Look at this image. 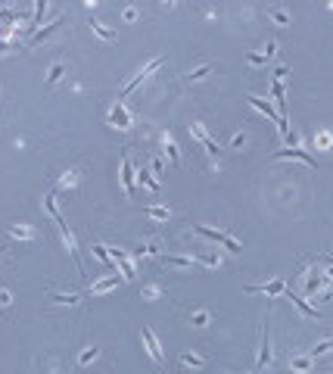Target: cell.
I'll return each mask as SVG.
<instances>
[{"label": "cell", "mask_w": 333, "mask_h": 374, "mask_svg": "<svg viewBox=\"0 0 333 374\" xmlns=\"http://www.w3.org/2000/svg\"><path fill=\"white\" fill-rule=\"evenodd\" d=\"M109 122H113L116 128H131V116H128V110H125L122 103L113 106V113H109Z\"/></svg>", "instance_id": "cell-9"}, {"label": "cell", "mask_w": 333, "mask_h": 374, "mask_svg": "<svg viewBox=\"0 0 333 374\" xmlns=\"http://www.w3.org/2000/svg\"><path fill=\"white\" fill-rule=\"evenodd\" d=\"M90 249H94V256H97V259L106 265V269H113V265H116V262H113V256H109V246H103V243H94Z\"/></svg>", "instance_id": "cell-15"}, {"label": "cell", "mask_w": 333, "mask_h": 374, "mask_svg": "<svg viewBox=\"0 0 333 374\" xmlns=\"http://www.w3.org/2000/svg\"><path fill=\"white\" fill-rule=\"evenodd\" d=\"M209 72H212V63H209V66H202V69H196V72H190V78H193V81H199V78H206Z\"/></svg>", "instance_id": "cell-27"}, {"label": "cell", "mask_w": 333, "mask_h": 374, "mask_svg": "<svg viewBox=\"0 0 333 374\" xmlns=\"http://www.w3.org/2000/svg\"><path fill=\"white\" fill-rule=\"evenodd\" d=\"M274 159H302V163H308V166H318V159H314L311 153H305V150H299V147L277 150V153H274Z\"/></svg>", "instance_id": "cell-4"}, {"label": "cell", "mask_w": 333, "mask_h": 374, "mask_svg": "<svg viewBox=\"0 0 333 374\" xmlns=\"http://www.w3.org/2000/svg\"><path fill=\"white\" fill-rule=\"evenodd\" d=\"M13 237H31V231H25V228H13Z\"/></svg>", "instance_id": "cell-32"}, {"label": "cell", "mask_w": 333, "mask_h": 374, "mask_svg": "<svg viewBox=\"0 0 333 374\" xmlns=\"http://www.w3.org/2000/svg\"><path fill=\"white\" fill-rule=\"evenodd\" d=\"M146 216L156 219V222H169L172 212H169V209H162V206H146Z\"/></svg>", "instance_id": "cell-20"}, {"label": "cell", "mask_w": 333, "mask_h": 374, "mask_svg": "<svg viewBox=\"0 0 333 374\" xmlns=\"http://www.w3.org/2000/svg\"><path fill=\"white\" fill-rule=\"evenodd\" d=\"M165 153H169V159H172L175 166H181V153H178V144H175L172 137H165Z\"/></svg>", "instance_id": "cell-21"}, {"label": "cell", "mask_w": 333, "mask_h": 374, "mask_svg": "<svg viewBox=\"0 0 333 374\" xmlns=\"http://www.w3.org/2000/svg\"><path fill=\"white\" fill-rule=\"evenodd\" d=\"M137 181H140V184H146V187H150L153 193H159V181L153 178V172L146 169V166H140V169H137Z\"/></svg>", "instance_id": "cell-13"}, {"label": "cell", "mask_w": 333, "mask_h": 374, "mask_svg": "<svg viewBox=\"0 0 333 374\" xmlns=\"http://www.w3.org/2000/svg\"><path fill=\"white\" fill-rule=\"evenodd\" d=\"M268 19H274L277 25H290V13L281 7H268Z\"/></svg>", "instance_id": "cell-18"}, {"label": "cell", "mask_w": 333, "mask_h": 374, "mask_svg": "<svg viewBox=\"0 0 333 374\" xmlns=\"http://www.w3.org/2000/svg\"><path fill=\"white\" fill-rule=\"evenodd\" d=\"M122 184L128 190V197H134V169H131V159L128 153H122Z\"/></svg>", "instance_id": "cell-7"}, {"label": "cell", "mask_w": 333, "mask_h": 374, "mask_svg": "<svg viewBox=\"0 0 333 374\" xmlns=\"http://www.w3.org/2000/svg\"><path fill=\"white\" fill-rule=\"evenodd\" d=\"M193 231H196V234H202V237H206V240H215V243H221V246H225L228 249V253H240V249H243V246H240L231 234H228V231H215V228H206V225H193Z\"/></svg>", "instance_id": "cell-1"}, {"label": "cell", "mask_w": 333, "mask_h": 374, "mask_svg": "<svg viewBox=\"0 0 333 374\" xmlns=\"http://www.w3.org/2000/svg\"><path fill=\"white\" fill-rule=\"evenodd\" d=\"M63 72H66V69H63V66L57 63V66H53V69H50V75H47V81H50V84H53V81H60V78H63Z\"/></svg>", "instance_id": "cell-26"}, {"label": "cell", "mask_w": 333, "mask_h": 374, "mask_svg": "<svg viewBox=\"0 0 333 374\" xmlns=\"http://www.w3.org/2000/svg\"><path fill=\"white\" fill-rule=\"evenodd\" d=\"M97 355H100V349H97V346H90V349H84V352H81V359H78V365H87V362H94V359H97Z\"/></svg>", "instance_id": "cell-25"}, {"label": "cell", "mask_w": 333, "mask_h": 374, "mask_svg": "<svg viewBox=\"0 0 333 374\" xmlns=\"http://www.w3.org/2000/svg\"><path fill=\"white\" fill-rule=\"evenodd\" d=\"M109 256H113V262H116L119 269H122V278H125V281H131V278H134V265L128 262L125 249H109Z\"/></svg>", "instance_id": "cell-6"}, {"label": "cell", "mask_w": 333, "mask_h": 374, "mask_svg": "<svg viewBox=\"0 0 333 374\" xmlns=\"http://www.w3.org/2000/svg\"><path fill=\"white\" fill-rule=\"evenodd\" d=\"M66 22V16H60V19L57 22H50L47 28H38V31H34V38H31V47H38V44H44V41H50L53 38V34H57L60 31V25Z\"/></svg>", "instance_id": "cell-5"}, {"label": "cell", "mask_w": 333, "mask_h": 374, "mask_svg": "<svg viewBox=\"0 0 333 374\" xmlns=\"http://www.w3.org/2000/svg\"><path fill=\"white\" fill-rule=\"evenodd\" d=\"M113 287H119V275H113V278H103V281H97V284H90V293H94V296H100V293H109Z\"/></svg>", "instance_id": "cell-10"}, {"label": "cell", "mask_w": 333, "mask_h": 374, "mask_svg": "<svg viewBox=\"0 0 333 374\" xmlns=\"http://www.w3.org/2000/svg\"><path fill=\"white\" fill-rule=\"evenodd\" d=\"M330 349H333V340H324V343H318V346H314L311 352L318 355V352H330Z\"/></svg>", "instance_id": "cell-29"}, {"label": "cell", "mask_w": 333, "mask_h": 374, "mask_svg": "<svg viewBox=\"0 0 333 374\" xmlns=\"http://www.w3.org/2000/svg\"><path fill=\"white\" fill-rule=\"evenodd\" d=\"M293 302L299 306V312H302V315H308V318H321V312L314 309V306H308V302H305L302 296H293Z\"/></svg>", "instance_id": "cell-19"}, {"label": "cell", "mask_w": 333, "mask_h": 374, "mask_svg": "<svg viewBox=\"0 0 333 374\" xmlns=\"http://www.w3.org/2000/svg\"><path fill=\"white\" fill-rule=\"evenodd\" d=\"M162 265H172V269H190L196 259H187V256H159Z\"/></svg>", "instance_id": "cell-12"}, {"label": "cell", "mask_w": 333, "mask_h": 374, "mask_svg": "<svg viewBox=\"0 0 333 374\" xmlns=\"http://www.w3.org/2000/svg\"><path fill=\"white\" fill-rule=\"evenodd\" d=\"M190 131H193V134L199 137V144H202V147H206V153H212V156H218V144H215V140H212V137H209L206 131H202V128H199V125H193V128H190Z\"/></svg>", "instance_id": "cell-11"}, {"label": "cell", "mask_w": 333, "mask_h": 374, "mask_svg": "<svg viewBox=\"0 0 333 374\" xmlns=\"http://www.w3.org/2000/svg\"><path fill=\"white\" fill-rule=\"evenodd\" d=\"M10 302V293H0V306H7Z\"/></svg>", "instance_id": "cell-33"}, {"label": "cell", "mask_w": 333, "mask_h": 374, "mask_svg": "<svg viewBox=\"0 0 333 374\" xmlns=\"http://www.w3.org/2000/svg\"><path fill=\"white\" fill-rule=\"evenodd\" d=\"M0 19L4 22H19V19H25V13L22 10H0Z\"/></svg>", "instance_id": "cell-23"}, {"label": "cell", "mask_w": 333, "mask_h": 374, "mask_svg": "<svg viewBox=\"0 0 333 374\" xmlns=\"http://www.w3.org/2000/svg\"><path fill=\"white\" fill-rule=\"evenodd\" d=\"M50 299H53V302H63V306H75V302H78V293H53Z\"/></svg>", "instance_id": "cell-22"}, {"label": "cell", "mask_w": 333, "mask_h": 374, "mask_svg": "<svg viewBox=\"0 0 333 374\" xmlns=\"http://www.w3.org/2000/svg\"><path fill=\"white\" fill-rule=\"evenodd\" d=\"M246 144V134H234V140H231V150H237V147H243Z\"/></svg>", "instance_id": "cell-30"}, {"label": "cell", "mask_w": 333, "mask_h": 374, "mask_svg": "<svg viewBox=\"0 0 333 374\" xmlns=\"http://www.w3.org/2000/svg\"><path fill=\"white\" fill-rule=\"evenodd\" d=\"M274 50H277V44H274V41H271V44H268V50H265V53H249V57H246V60H249V63H252V66H262V63H268V60H271V57H274Z\"/></svg>", "instance_id": "cell-14"}, {"label": "cell", "mask_w": 333, "mask_h": 374, "mask_svg": "<svg viewBox=\"0 0 333 374\" xmlns=\"http://www.w3.org/2000/svg\"><path fill=\"white\" fill-rule=\"evenodd\" d=\"M143 343H146V349H150V355H153V362L162 368L165 365V355H162V346H159V340H156V334L150 331V328H143Z\"/></svg>", "instance_id": "cell-3"}, {"label": "cell", "mask_w": 333, "mask_h": 374, "mask_svg": "<svg viewBox=\"0 0 333 374\" xmlns=\"http://www.w3.org/2000/svg\"><path fill=\"white\" fill-rule=\"evenodd\" d=\"M44 13H47V0H38V7H34V16L28 19V25H25V28H38V25H41V19H44Z\"/></svg>", "instance_id": "cell-17"}, {"label": "cell", "mask_w": 333, "mask_h": 374, "mask_svg": "<svg viewBox=\"0 0 333 374\" xmlns=\"http://www.w3.org/2000/svg\"><path fill=\"white\" fill-rule=\"evenodd\" d=\"M284 290H287L284 278H274L271 284H249L246 287V293H265V296H281Z\"/></svg>", "instance_id": "cell-2"}, {"label": "cell", "mask_w": 333, "mask_h": 374, "mask_svg": "<svg viewBox=\"0 0 333 374\" xmlns=\"http://www.w3.org/2000/svg\"><path fill=\"white\" fill-rule=\"evenodd\" d=\"M181 365H184V368H206L209 362L202 359V355H190V352H184V355H181Z\"/></svg>", "instance_id": "cell-16"}, {"label": "cell", "mask_w": 333, "mask_h": 374, "mask_svg": "<svg viewBox=\"0 0 333 374\" xmlns=\"http://www.w3.org/2000/svg\"><path fill=\"white\" fill-rule=\"evenodd\" d=\"M209 322V312H196L193 315V325H206Z\"/></svg>", "instance_id": "cell-31"}, {"label": "cell", "mask_w": 333, "mask_h": 374, "mask_svg": "<svg viewBox=\"0 0 333 374\" xmlns=\"http://www.w3.org/2000/svg\"><path fill=\"white\" fill-rule=\"evenodd\" d=\"M271 334H268V318H265V328H262V352H258V368L271 365Z\"/></svg>", "instance_id": "cell-8"}, {"label": "cell", "mask_w": 333, "mask_h": 374, "mask_svg": "<svg viewBox=\"0 0 333 374\" xmlns=\"http://www.w3.org/2000/svg\"><path fill=\"white\" fill-rule=\"evenodd\" d=\"M293 368L296 371H308L311 368V359H293Z\"/></svg>", "instance_id": "cell-28"}, {"label": "cell", "mask_w": 333, "mask_h": 374, "mask_svg": "<svg viewBox=\"0 0 333 374\" xmlns=\"http://www.w3.org/2000/svg\"><path fill=\"white\" fill-rule=\"evenodd\" d=\"M90 28H94V31L100 34V38H103V41H113V38H116V31H109L103 22H90Z\"/></svg>", "instance_id": "cell-24"}]
</instances>
